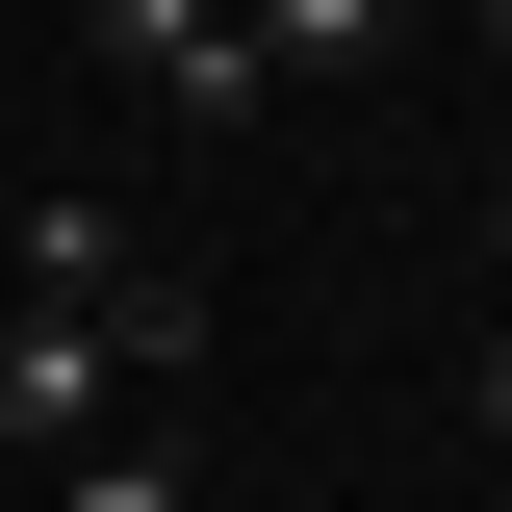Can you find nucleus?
<instances>
[{
  "label": "nucleus",
  "instance_id": "6",
  "mask_svg": "<svg viewBox=\"0 0 512 512\" xmlns=\"http://www.w3.org/2000/svg\"><path fill=\"white\" fill-rule=\"evenodd\" d=\"M487 436H512V333H487Z\"/></svg>",
  "mask_w": 512,
  "mask_h": 512
},
{
  "label": "nucleus",
  "instance_id": "2",
  "mask_svg": "<svg viewBox=\"0 0 512 512\" xmlns=\"http://www.w3.org/2000/svg\"><path fill=\"white\" fill-rule=\"evenodd\" d=\"M77 52H103V77H128L154 128H256V103H282L231 0H77Z\"/></svg>",
  "mask_w": 512,
  "mask_h": 512
},
{
  "label": "nucleus",
  "instance_id": "1",
  "mask_svg": "<svg viewBox=\"0 0 512 512\" xmlns=\"http://www.w3.org/2000/svg\"><path fill=\"white\" fill-rule=\"evenodd\" d=\"M26 308H77V333H103V384H180V359H205V282L128 231L103 180H52V205H26Z\"/></svg>",
  "mask_w": 512,
  "mask_h": 512
},
{
  "label": "nucleus",
  "instance_id": "3",
  "mask_svg": "<svg viewBox=\"0 0 512 512\" xmlns=\"http://www.w3.org/2000/svg\"><path fill=\"white\" fill-rule=\"evenodd\" d=\"M128 384H103V333L77 308H0V436H103Z\"/></svg>",
  "mask_w": 512,
  "mask_h": 512
},
{
  "label": "nucleus",
  "instance_id": "4",
  "mask_svg": "<svg viewBox=\"0 0 512 512\" xmlns=\"http://www.w3.org/2000/svg\"><path fill=\"white\" fill-rule=\"evenodd\" d=\"M231 26H256V77H359L410 0H231Z\"/></svg>",
  "mask_w": 512,
  "mask_h": 512
},
{
  "label": "nucleus",
  "instance_id": "5",
  "mask_svg": "<svg viewBox=\"0 0 512 512\" xmlns=\"http://www.w3.org/2000/svg\"><path fill=\"white\" fill-rule=\"evenodd\" d=\"M52 512H205V487H180V436H103V461H77Z\"/></svg>",
  "mask_w": 512,
  "mask_h": 512
},
{
  "label": "nucleus",
  "instance_id": "8",
  "mask_svg": "<svg viewBox=\"0 0 512 512\" xmlns=\"http://www.w3.org/2000/svg\"><path fill=\"white\" fill-rule=\"evenodd\" d=\"M487 77H512V0H487Z\"/></svg>",
  "mask_w": 512,
  "mask_h": 512
},
{
  "label": "nucleus",
  "instance_id": "7",
  "mask_svg": "<svg viewBox=\"0 0 512 512\" xmlns=\"http://www.w3.org/2000/svg\"><path fill=\"white\" fill-rule=\"evenodd\" d=\"M487 256H512V154H487Z\"/></svg>",
  "mask_w": 512,
  "mask_h": 512
}]
</instances>
